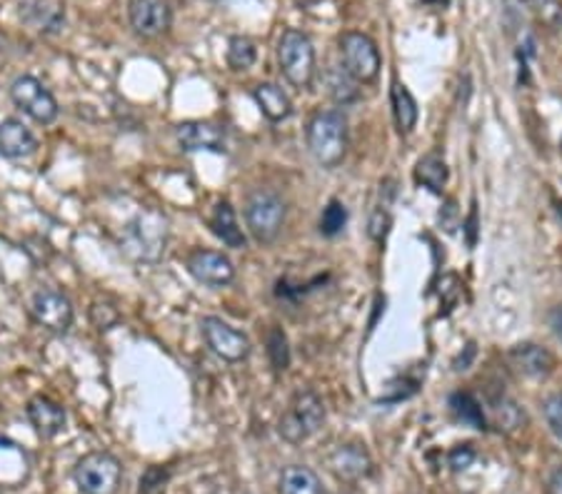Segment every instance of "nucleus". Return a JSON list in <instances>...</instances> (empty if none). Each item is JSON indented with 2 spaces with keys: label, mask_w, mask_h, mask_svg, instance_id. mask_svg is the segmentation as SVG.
I'll list each match as a JSON object with an SVG mask.
<instances>
[{
  "label": "nucleus",
  "mask_w": 562,
  "mask_h": 494,
  "mask_svg": "<svg viewBox=\"0 0 562 494\" xmlns=\"http://www.w3.org/2000/svg\"><path fill=\"white\" fill-rule=\"evenodd\" d=\"M308 150L320 168L333 170L347 156V120L341 111H320L306 130Z\"/></svg>",
  "instance_id": "f257e3e1"
},
{
  "label": "nucleus",
  "mask_w": 562,
  "mask_h": 494,
  "mask_svg": "<svg viewBox=\"0 0 562 494\" xmlns=\"http://www.w3.org/2000/svg\"><path fill=\"white\" fill-rule=\"evenodd\" d=\"M325 422V404L318 392L300 390L290 398L288 407L280 415L278 435L288 445H300L323 427Z\"/></svg>",
  "instance_id": "f03ea898"
},
{
  "label": "nucleus",
  "mask_w": 562,
  "mask_h": 494,
  "mask_svg": "<svg viewBox=\"0 0 562 494\" xmlns=\"http://www.w3.org/2000/svg\"><path fill=\"white\" fill-rule=\"evenodd\" d=\"M73 480L83 494H118L123 464L111 452L95 449V452H88L76 462Z\"/></svg>",
  "instance_id": "7ed1b4c3"
},
{
  "label": "nucleus",
  "mask_w": 562,
  "mask_h": 494,
  "mask_svg": "<svg viewBox=\"0 0 562 494\" xmlns=\"http://www.w3.org/2000/svg\"><path fill=\"white\" fill-rule=\"evenodd\" d=\"M168 240V220L156 210L138 215L123 232V250L130 257L156 263L163 255Z\"/></svg>",
  "instance_id": "20e7f679"
},
{
  "label": "nucleus",
  "mask_w": 562,
  "mask_h": 494,
  "mask_svg": "<svg viewBox=\"0 0 562 494\" xmlns=\"http://www.w3.org/2000/svg\"><path fill=\"white\" fill-rule=\"evenodd\" d=\"M278 62L285 80L300 90L310 88L316 78V48L306 33L285 31L278 43Z\"/></svg>",
  "instance_id": "39448f33"
},
{
  "label": "nucleus",
  "mask_w": 562,
  "mask_h": 494,
  "mask_svg": "<svg viewBox=\"0 0 562 494\" xmlns=\"http://www.w3.org/2000/svg\"><path fill=\"white\" fill-rule=\"evenodd\" d=\"M285 215H288V208H285V200L273 191H255L250 193L248 203H245V222L248 230L253 232V238L257 242H273L280 235L283 225H285Z\"/></svg>",
  "instance_id": "423d86ee"
},
{
  "label": "nucleus",
  "mask_w": 562,
  "mask_h": 494,
  "mask_svg": "<svg viewBox=\"0 0 562 494\" xmlns=\"http://www.w3.org/2000/svg\"><path fill=\"white\" fill-rule=\"evenodd\" d=\"M341 60L347 76L358 83H372L380 76V50L370 35L351 31L341 35Z\"/></svg>",
  "instance_id": "0eeeda50"
},
{
  "label": "nucleus",
  "mask_w": 562,
  "mask_h": 494,
  "mask_svg": "<svg viewBox=\"0 0 562 494\" xmlns=\"http://www.w3.org/2000/svg\"><path fill=\"white\" fill-rule=\"evenodd\" d=\"M11 101L15 103V107H21L28 118H33L41 125L56 123L58 113H60L58 101L53 97L50 90L33 76H21L13 80Z\"/></svg>",
  "instance_id": "6e6552de"
},
{
  "label": "nucleus",
  "mask_w": 562,
  "mask_h": 494,
  "mask_svg": "<svg viewBox=\"0 0 562 494\" xmlns=\"http://www.w3.org/2000/svg\"><path fill=\"white\" fill-rule=\"evenodd\" d=\"M31 314L41 328L56 332V335L68 332L76 318L73 302L68 300V295H62L60 290H50V287H43V290L33 295Z\"/></svg>",
  "instance_id": "1a4fd4ad"
},
{
  "label": "nucleus",
  "mask_w": 562,
  "mask_h": 494,
  "mask_svg": "<svg viewBox=\"0 0 562 494\" xmlns=\"http://www.w3.org/2000/svg\"><path fill=\"white\" fill-rule=\"evenodd\" d=\"M200 328L205 343L220 359H226V363H243V359H248L250 340L243 332L230 328L220 318H205Z\"/></svg>",
  "instance_id": "9d476101"
},
{
  "label": "nucleus",
  "mask_w": 562,
  "mask_h": 494,
  "mask_svg": "<svg viewBox=\"0 0 562 494\" xmlns=\"http://www.w3.org/2000/svg\"><path fill=\"white\" fill-rule=\"evenodd\" d=\"M128 21L142 38H158L173 23V11L168 0H128Z\"/></svg>",
  "instance_id": "9b49d317"
},
{
  "label": "nucleus",
  "mask_w": 562,
  "mask_h": 494,
  "mask_svg": "<svg viewBox=\"0 0 562 494\" xmlns=\"http://www.w3.org/2000/svg\"><path fill=\"white\" fill-rule=\"evenodd\" d=\"M187 273L208 287H226L236 280V267L218 250H193L185 260Z\"/></svg>",
  "instance_id": "f8f14e48"
},
{
  "label": "nucleus",
  "mask_w": 562,
  "mask_h": 494,
  "mask_svg": "<svg viewBox=\"0 0 562 494\" xmlns=\"http://www.w3.org/2000/svg\"><path fill=\"white\" fill-rule=\"evenodd\" d=\"M175 140L185 152H226V128L210 120H185L175 128Z\"/></svg>",
  "instance_id": "ddd939ff"
},
{
  "label": "nucleus",
  "mask_w": 562,
  "mask_h": 494,
  "mask_svg": "<svg viewBox=\"0 0 562 494\" xmlns=\"http://www.w3.org/2000/svg\"><path fill=\"white\" fill-rule=\"evenodd\" d=\"M330 470L335 472L337 480L358 482L370 478L372 457L363 445H341L330 455Z\"/></svg>",
  "instance_id": "4468645a"
},
{
  "label": "nucleus",
  "mask_w": 562,
  "mask_h": 494,
  "mask_svg": "<svg viewBox=\"0 0 562 494\" xmlns=\"http://www.w3.org/2000/svg\"><path fill=\"white\" fill-rule=\"evenodd\" d=\"M35 150H38V138L23 120L5 118L0 123V156L8 160H25L35 156Z\"/></svg>",
  "instance_id": "2eb2a0df"
},
{
  "label": "nucleus",
  "mask_w": 562,
  "mask_h": 494,
  "mask_svg": "<svg viewBox=\"0 0 562 494\" xmlns=\"http://www.w3.org/2000/svg\"><path fill=\"white\" fill-rule=\"evenodd\" d=\"M28 420L35 433H38L43 439H50L62 433L66 427V410L62 404L56 402L48 394H35V398L28 402Z\"/></svg>",
  "instance_id": "dca6fc26"
},
{
  "label": "nucleus",
  "mask_w": 562,
  "mask_h": 494,
  "mask_svg": "<svg viewBox=\"0 0 562 494\" xmlns=\"http://www.w3.org/2000/svg\"><path fill=\"white\" fill-rule=\"evenodd\" d=\"M511 363L517 372L530 377V380H542V377L555 370V357H552L550 349L535 343L515 345L511 349Z\"/></svg>",
  "instance_id": "f3484780"
},
{
  "label": "nucleus",
  "mask_w": 562,
  "mask_h": 494,
  "mask_svg": "<svg viewBox=\"0 0 562 494\" xmlns=\"http://www.w3.org/2000/svg\"><path fill=\"white\" fill-rule=\"evenodd\" d=\"M25 23L41 33H58L66 25V5L62 0H31L21 11Z\"/></svg>",
  "instance_id": "a211bd4d"
},
{
  "label": "nucleus",
  "mask_w": 562,
  "mask_h": 494,
  "mask_svg": "<svg viewBox=\"0 0 562 494\" xmlns=\"http://www.w3.org/2000/svg\"><path fill=\"white\" fill-rule=\"evenodd\" d=\"M253 101L261 107V113L265 115L271 123H283L290 118L293 113V103L288 93L275 83H261L253 90Z\"/></svg>",
  "instance_id": "6ab92c4d"
},
{
  "label": "nucleus",
  "mask_w": 562,
  "mask_h": 494,
  "mask_svg": "<svg viewBox=\"0 0 562 494\" xmlns=\"http://www.w3.org/2000/svg\"><path fill=\"white\" fill-rule=\"evenodd\" d=\"M210 228L216 232V238L226 242L228 248L233 250L245 248V232L240 228L238 215L228 200H220L216 205V210H213V218H210Z\"/></svg>",
  "instance_id": "aec40b11"
},
{
  "label": "nucleus",
  "mask_w": 562,
  "mask_h": 494,
  "mask_svg": "<svg viewBox=\"0 0 562 494\" xmlns=\"http://www.w3.org/2000/svg\"><path fill=\"white\" fill-rule=\"evenodd\" d=\"M280 494H328L323 482L310 467L290 464L280 474Z\"/></svg>",
  "instance_id": "412c9836"
},
{
  "label": "nucleus",
  "mask_w": 562,
  "mask_h": 494,
  "mask_svg": "<svg viewBox=\"0 0 562 494\" xmlns=\"http://www.w3.org/2000/svg\"><path fill=\"white\" fill-rule=\"evenodd\" d=\"M392 113H395V123L400 133H413V128L417 125V101L413 97V93L403 85V83H395L392 85Z\"/></svg>",
  "instance_id": "4be33fe9"
},
{
  "label": "nucleus",
  "mask_w": 562,
  "mask_h": 494,
  "mask_svg": "<svg viewBox=\"0 0 562 494\" xmlns=\"http://www.w3.org/2000/svg\"><path fill=\"white\" fill-rule=\"evenodd\" d=\"M450 410L458 422L475 429H485V412L470 392H455L450 398Z\"/></svg>",
  "instance_id": "5701e85b"
},
{
  "label": "nucleus",
  "mask_w": 562,
  "mask_h": 494,
  "mask_svg": "<svg viewBox=\"0 0 562 494\" xmlns=\"http://www.w3.org/2000/svg\"><path fill=\"white\" fill-rule=\"evenodd\" d=\"M448 165H445V160L437 156H425L415 168L417 183L433 193H443L445 183H448Z\"/></svg>",
  "instance_id": "b1692460"
},
{
  "label": "nucleus",
  "mask_w": 562,
  "mask_h": 494,
  "mask_svg": "<svg viewBox=\"0 0 562 494\" xmlns=\"http://www.w3.org/2000/svg\"><path fill=\"white\" fill-rule=\"evenodd\" d=\"M358 80H353L347 76V70H330L328 73V90H330V97L337 105H351L358 101V88H355Z\"/></svg>",
  "instance_id": "393cba45"
},
{
  "label": "nucleus",
  "mask_w": 562,
  "mask_h": 494,
  "mask_svg": "<svg viewBox=\"0 0 562 494\" xmlns=\"http://www.w3.org/2000/svg\"><path fill=\"white\" fill-rule=\"evenodd\" d=\"M257 58V50H255V43L245 38V35H233L228 43V66L230 70H248L253 68V62Z\"/></svg>",
  "instance_id": "a878e982"
},
{
  "label": "nucleus",
  "mask_w": 562,
  "mask_h": 494,
  "mask_svg": "<svg viewBox=\"0 0 562 494\" xmlns=\"http://www.w3.org/2000/svg\"><path fill=\"white\" fill-rule=\"evenodd\" d=\"M267 357H271V365L275 372H285L290 365V347L288 337L280 328H273L271 335H267Z\"/></svg>",
  "instance_id": "bb28decb"
},
{
  "label": "nucleus",
  "mask_w": 562,
  "mask_h": 494,
  "mask_svg": "<svg viewBox=\"0 0 562 494\" xmlns=\"http://www.w3.org/2000/svg\"><path fill=\"white\" fill-rule=\"evenodd\" d=\"M523 3L530 8L542 25L552 31L562 28V0H523Z\"/></svg>",
  "instance_id": "cd10ccee"
},
{
  "label": "nucleus",
  "mask_w": 562,
  "mask_h": 494,
  "mask_svg": "<svg viewBox=\"0 0 562 494\" xmlns=\"http://www.w3.org/2000/svg\"><path fill=\"white\" fill-rule=\"evenodd\" d=\"M345 225H347L345 205L341 200H330L325 205L323 215H320V232H323L325 238H335V235H341Z\"/></svg>",
  "instance_id": "c85d7f7f"
},
{
  "label": "nucleus",
  "mask_w": 562,
  "mask_h": 494,
  "mask_svg": "<svg viewBox=\"0 0 562 494\" xmlns=\"http://www.w3.org/2000/svg\"><path fill=\"white\" fill-rule=\"evenodd\" d=\"M542 415H546L550 433L562 443V392L550 394V398L542 402Z\"/></svg>",
  "instance_id": "c756f323"
},
{
  "label": "nucleus",
  "mask_w": 562,
  "mask_h": 494,
  "mask_svg": "<svg viewBox=\"0 0 562 494\" xmlns=\"http://www.w3.org/2000/svg\"><path fill=\"white\" fill-rule=\"evenodd\" d=\"M390 225H392V218L386 205H380V208H375L370 220H368V235L375 240V242H382L388 238L390 232Z\"/></svg>",
  "instance_id": "7c9ffc66"
},
{
  "label": "nucleus",
  "mask_w": 562,
  "mask_h": 494,
  "mask_svg": "<svg viewBox=\"0 0 562 494\" xmlns=\"http://www.w3.org/2000/svg\"><path fill=\"white\" fill-rule=\"evenodd\" d=\"M472 460H475V449H472L470 445H458L450 452V467L455 472L466 470V467L472 464Z\"/></svg>",
  "instance_id": "2f4dec72"
},
{
  "label": "nucleus",
  "mask_w": 562,
  "mask_h": 494,
  "mask_svg": "<svg viewBox=\"0 0 562 494\" xmlns=\"http://www.w3.org/2000/svg\"><path fill=\"white\" fill-rule=\"evenodd\" d=\"M546 494H562V464L548 474L546 480Z\"/></svg>",
  "instance_id": "473e14b6"
},
{
  "label": "nucleus",
  "mask_w": 562,
  "mask_h": 494,
  "mask_svg": "<svg viewBox=\"0 0 562 494\" xmlns=\"http://www.w3.org/2000/svg\"><path fill=\"white\" fill-rule=\"evenodd\" d=\"M550 328H552V332H555V337L562 343V305H558V308H552V312H550Z\"/></svg>",
  "instance_id": "72a5a7b5"
},
{
  "label": "nucleus",
  "mask_w": 562,
  "mask_h": 494,
  "mask_svg": "<svg viewBox=\"0 0 562 494\" xmlns=\"http://www.w3.org/2000/svg\"><path fill=\"white\" fill-rule=\"evenodd\" d=\"M3 43H5V41H3V38H0V48H3Z\"/></svg>",
  "instance_id": "f704fd0d"
}]
</instances>
